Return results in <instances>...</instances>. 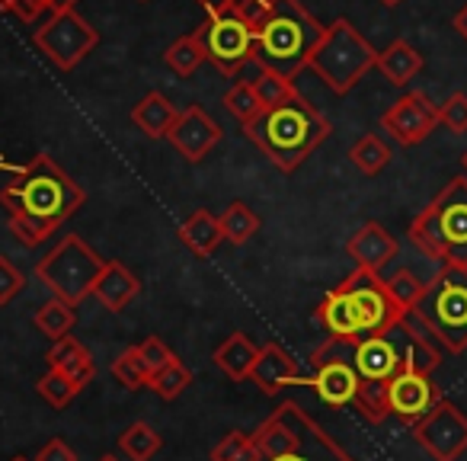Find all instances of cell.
Segmentation results:
<instances>
[{"label": "cell", "instance_id": "ee69618b", "mask_svg": "<svg viewBox=\"0 0 467 461\" xmlns=\"http://www.w3.org/2000/svg\"><path fill=\"white\" fill-rule=\"evenodd\" d=\"M46 10H48V0H16L14 14L20 16L23 23H36Z\"/></svg>", "mask_w": 467, "mask_h": 461}, {"label": "cell", "instance_id": "8fae6325", "mask_svg": "<svg viewBox=\"0 0 467 461\" xmlns=\"http://www.w3.org/2000/svg\"><path fill=\"white\" fill-rule=\"evenodd\" d=\"M36 48L52 61L58 71H74L93 48L99 46V33L78 14H55L48 16V23H42L36 29Z\"/></svg>", "mask_w": 467, "mask_h": 461}, {"label": "cell", "instance_id": "9c48e42d", "mask_svg": "<svg viewBox=\"0 0 467 461\" xmlns=\"http://www.w3.org/2000/svg\"><path fill=\"white\" fill-rule=\"evenodd\" d=\"M192 36L205 52V58L227 78L241 74L244 68L256 61V33L231 10L205 14L202 26H195Z\"/></svg>", "mask_w": 467, "mask_h": 461}, {"label": "cell", "instance_id": "ffe728a7", "mask_svg": "<svg viewBox=\"0 0 467 461\" xmlns=\"http://www.w3.org/2000/svg\"><path fill=\"white\" fill-rule=\"evenodd\" d=\"M138 292H141L138 276L125 263L106 260L103 273H99L97 286H93V299L99 301V308H106L109 314H119L138 299Z\"/></svg>", "mask_w": 467, "mask_h": 461}, {"label": "cell", "instance_id": "5bb4252c", "mask_svg": "<svg viewBox=\"0 0 467 461\" xmlns=\"http://www.w3.org/2000/svg\"><path fill=\"white\" fill-rule=\"evenodd\" d=\"M439 106L420 90H407L400 100L381 112V129L394 138L400 148H413V144L426 141L435 129H439Z\"/></svg>", "mask_w": 467, "mask_h": 461}, {"label": "cell", "instance_id": "816d5d0a", "mask_svg": "<svg viewBox=\"0 0 467 461\" xmlns=\"http://www.w3.org/2000/svg\"><path fill=\"white\" fill-rule=\"evenodd\" d=\"M99 461H119V458H116V455H103Z\"/></svg>", "mask_w": 467, "mask_h": 461}, {"label": "cell", "instance_id": "484cf974", "mask_svg": "<svg viewBox=\"0 0 467 461\" xmlns=\"http://www.w3.org/2000/svg\"><path fill=\"white\" fill-rule=\"evenodd\" d=\"M241 80H250V84H254V90H256V97H260L263 110H275V106H282V103H288L292 97H298L292 78L273 71V68H263L260 61H256V74H254V78H241Z\"/></svg>", "mask_w": 467, "mask_h": 461}, {"label": "cell", "instance_id": "5b68a950", "mask_svg": "<svg viewBox=\"0 0 467 461\" xmlns=\"http://www.w3.org/2000/svg\"><path fill=\"white\" fill-rule=\"evenodd\" d=\"M410 244L439 267H467V176H454L413 221Z\"/></svg>", "mask_w": 467, "mask_h": 461}, {"label": "cell", "instance_id": "6da1fadb", "mask_svg": "<svg viewBox=\"0 0 467 461\" xmlns=\"http://www.w3.org/2000/svg\"><path fill=\"white\" fill-rule=\"evenodd\" d=\"M87 193L52 161L36 154L26 167L0 189V205L10 215V231L23 247H39L80 212Z\"/></svg>", "mask_w": 467, "mask_h": 461}, {"label": "cell", "instance_id": "e575fe53", "mask_svg": "<svg viewBox=\"0 0 467 461\" xmlns=\"http://www.w3.org/2000/svg\"><path fill=\"white\" fill-rule=\"evenodd\" d=\"M352 407L358 410V416L368 423H384L390 416L388 410V382H362Z\"/></svg>", "mask_w": 467, "mask_h": 461}, {"label": "cell", "instance_id": "7bdbcfd3", "mask_svg": "<svg viewBox=\"0 0 467 461\" xmlns=\"http://www.w3.org/2000/svg\"><path fill=\"white\" fill-rule=\"evenodd\" d=\"M33 461H78V452H74L65 439L55 435V439H48L46 445L39 448V455H36Z\"/></svg>", "mask_w": 467, "mask_h": 461}, {"label": "cell", "instance_id": "60d3db41", "mask_svg": "<svg viewBox=\"0 0 467 461\" xmlns=\"http://www.w3.org/2000/svg\"><path fill=\"white\" fill-rule=\"evenodd\" d=\"M138 352H141V359H144V365H148V375L154 378L161 369H167L170 362H173V352H170V346L163 343L161 337H148V340H141L138 343Z\"/></svg>", "mask_w": 467, "mask_h": 461}, {"label": "cell", "instance_id": "83f0119b", "mask_svg": "<svg viewBox=\"0 0 467 461\" xmlns=\"http://www.w3.org/2000/svg\"><path fill=\"white\" fill-rule=\"evenodd\" d=\"M33 324H36V330L39 333H46L48 340H61V337H67V333L74 330V324H78V308L74 305H67V301H61V299H48L46 305H39V311H36V318H33Z\"/></svg>", "mask_w": 467, "mask_h": 461}, {"label": "cell", "instance_id": "681fc988", "mask_svg": "<svg viewBox=\"0 0 467 461\" xmlns=\"http://www.w3.org/2000/svg\"><path fill=\"white\" fill-rule=\"evenodd\" d=\"M16 0H0V14H14Z\"/></svg>", "mask_w": 467, "mask_h": 461}, {"label": "cell", "instance_id": "e0dca14e", "mask_svg": "<svg viewBox=\"0 0 467 461\" xmlns=\"http://www.w3.org/2000/svg\"><path fill=\"white\" fill-rule=\"evenodd\" d=\"M397 250H400L397 237L384 225H378V221H365L356 235L346 241V254L352 257V263L358 269H371V273H381L397 257Z\"/></svg>", "mask_w": 467, "mask_h": 461}, {"label": "cell", "instance_id": "f35d334b", "mask_svg": "<svg viewBox=\"0 0 467 461\" xmlns=\"http://www.w3.org/2000/svg\"><path fill=\"white\" fill-rule=\"evenodd\" d=\"M439 122L445 125L454 135H464L467 131V93H451L445 103L439 106Z\"/></svg>", "mask_w": 467, "mask_h": 461}, {"label": "cell", "instance_id": "74e56055", "mask_svg": "<svg viewBox=\"0 0 467 461\" xmlns=\"http://www.w3.org/2000/svg\"><path fill=\"white\" fill-rule=\"evenodd\" d=\"M212 461H256L254 435L244 433V429H231V433L212 448Z\"/></svg>", "mask_w": 467, "mask_h": 461}, {"label": "cell", "instance_id": "2e32d148", "mask_svg": "<svg viewBox=\"0 0 467 461\" xmlns=\"http://www.w3.org/2000/svg\"><path fill=\"white\" fill-rule=\"evenodd\" d=\"M221 135H224L221 125L214 122L202 106H186V110L180 112V119H176L167 141L176 148V154H182V161L199 163L212 154L214 144L221 141Z\"/></svg>", "mask_w": 467, "mask_h": 461}, {"label": "cell", "instance_id": "f907efd6", "mask_svg": "<svg viewBox=\"0 0 467 461\" xmlns=\"http://www.w3.org/2000/svg\"><path fill=\"white\" fill-rule=\"evenodd\" d=\"M384 7H397V4H403V0H381Z\"/></svg>", "mask_w": 467, "mask_h": 461}, {"label": "cell", "instance_id": "f1b7e54d", "mask_svg": "<svg viewBox=\"0 0 467 461\" xmlns=\"http://www.w3.org/2000/svg\"><path fill=\"white\" fill-rule=\"evenodd\" d=\"M161 445H163L161 433L144 420L131 423V426L122 429V435H119V452L129 461H150L161 452Z\"/></svg>", "mask_w": 467, "mask_h": 461}, {"label": "cell", "instance_id": "44dd1931", "mask_svg": "<svg viewBox=\"0 0 467 461\" xmlns=\"http://www.w3.org/2000/svg\"><path fill=\"white\" fill-rule=\"evenodd\" d=\"M46 362H48V369H58V372H65L67 378H71L78 388H87V384L93 382V356H90V350H87L84 343H80L78 337H61V340H55L52 343V350L46 352Z\"/></svg>", "mask_w": 467, "mask_h": 461}, {"label": "cell", "instance_id": "db71d44e", "mask_svg": "<svg viewBox=\"0 0 467 461\" xmlns=\"http://www.w3.org/2000/svg\"><path fill=\"white\" fill-rule=\"evenodd\" d=\"M10 461H33V458H23V455H16V458H10Z\"/></svg>", "mask_w": 467, "mask_h": 461}, {"label": "cell", "instance_id": "52a82bcc", "mask_svg": "<svg viewBox=\"0 0 467 461\" xmlns=\"http://www.w3.org/2000/svg\"><path fill=\"white\" fill-rule=\"evenodd\" d=\"M375 61H378V48H371V42L365 39L346 16H337V20L324 29V36H320L307 68H311L337 97H346V93L375 68Z\"/></svg>", "mask_w": 467, "mask_h": 461}, {"label": "cell", "instance_id": "d6a6232c", "mask_svg": "<svg viewBox=\"0 0 467 461\" xmlns=\"http://www.w3.org/2000/svg\"><path fill=\"white\" fill-rule=\"evenodd\" d=\"M112 375H116V382L129 391H141V388H148V382H150L148 365H144L138 346H129V350H122L116 359H112Z\"/></svg>", "mask_w": 467, "mask_h": 461}, {"label": "cell", "instance_id": "3957f363", "mask_svg": "<svg viewBox=\"0 0 467 461\" xmlns=\"http://www.w3.org/2000/svg\"><path fill=\"white\" fill-rule=\"evenodd\" d=\"M250 435L256 461H356L295 401L279 403Z\"/></svg>", "mask_w": 467, "mask_h": 461}, {"label": "cell", "instance_id": "4316f807", "mask_svg": "<svg viewBox=\"0 0 467 461\" xmlns=\"http://www.w3.org/2000/svg\"><path fill=\"white\" fill-rule=\"evenodd\" d=\"M218 221H221V231H224V241L234 244V247H244V244L260 235V215L247 202H231Z\"/></svg>", "mask_w": 467, "mask_h": 461}, {"label": "cell", "instance_id": "4dcf8cb0", "mask_svg": "<svg viewBox=\"0 0 467 461\" xmlns=\"http://www.w3.org/2000/svg\"><path fill=\"white\" fill-rule=\"evenodd\" d=\"M202 61H208V58H205V52H202L199 42H195L192 33L170 42L167 52H163V65H167L176 78H192V74L202 68Z\"/></svg>", "mask_w": 467, "mask_h": 461}, {"label": "cell", "instance_id": "8d00e7d4", "mask_svg": "<svg viewBox=\"0 0 467 461\" xmlns=\"http://www.w3.org/2000/svg\"><path fill=\"white\" fill-rule=\"evenodd\" d=\"M189 384H192V372H189L180 359H173L167 369H161L154 378H150L148 388L154 391V394H161L163 401H176V397H180Z\"/></svg>", "mask_w": 467, "mask_h": 461}, {"label": "cell", "instance_id": "4fadbf2b", "mask_svg": "<svg viewBox=\"0 0 467 461\" xmlns=\"http://www.w3.org/2000/svg\"><path fill=\"white\" fill-rule=\"evenodd\" d=\"M413 439L432 461H458L467 452V416L441 397L420 423H413Z\"/></svg>", "mask_w": 467, "mask_h": 461}, {"label": "cell", "instance_id": "836d02e7", "mask_svg": "<svg viewBox=\"0 0 467 461\" xmlns=\"http://www.w3.org/2000/svg\"><path fill=\"white\" fill-rule=\"evenodd\" d=\"M426 288H429V282H422L420 276L413 273V269H397L394 276L388 279V292L394 295V301H397V308H400L403 314H410L416 305L422 301V295H426Z\"/></svg>", "mask_w": 467, "mask_h": 461}, {"label": "cell", "instance_id": "d4e9b609", "mask_svg": "<svg viewBox=\"0 0 467 461\" xmlns=\"http://www.w3.org/2000/svg\"><path fill=\"white\" fill-rule=\"evenodd\" d=\"M256 352H260V346L250 343L247 333H231V337L214 350L212 359L231 382H247L250 372H254Z\"/></svg>", "mask_w": 467, "mask_h": 461}, {"label": "cell", "instance_id": "7dc6e473", "mask_svg": "<svg viewBox=\"0 0 467 461\" xmlns=\"http://www.w3.org/2000/svg\"><path fill=\"white\" fill-rule=\"evenodd\" d=\"M195 4H199V7L205 10V14H212V10H227V7H231V0H195Z\"/></svg>", "mask_w": 467, "mask_h": 461}, {"label": "cell", "instance_id": "277c9868", "mask_svg": "<svg viewBox=\"0 0 467 461\" xmlns=\"http://www.w3.org/2000/svg\"><path fill=\"white\" fill-rule=\"evenodd\" d=\"M324 29L301 0H269L266 20L256 29V61L295 80L311 65Z\"/></svg>", "mask_w": 467, "mask_h": 461}, {"label": "cell", "instance_id": "7a4b0ae2", "mask_svg": "<svg viewBox=\"0 0 467 461\" xmlns=\"http://www.w3.org/2000/svg\"><path fill=\"white\" fill-rule=\"evenodd\" d=\"M330 119L314 110L301 93L275 110H263L256 122L244 125L247 141H254L282 173H295L330 138Z\"/></svg>", "mask_w": 467, "mask_h": 461}, {"label": "cell", "instance_id": "7c38bea8", "mask_svg": "<svg viewBox=\"0 0 467 461\" xmlns=\"http://www.w3.org/2000/svg\"><path fill=\"white\" fill-rule=\"evenodd\" d=\"M339 286L356 301L358 320H362V337L388 333L390 327H397L403 320V311L397 308L394 295L388 292V279H381V273L356 267Z\"/></svg>", "mask_w": 467, "mask_h": 461}, {"label": "cell", "instance_id": "d590c367", "mask_svg": "<svg viewBox=\"0 0 467 461\" xmlns=\"http://www.w3.org/2000/svg\"><path fill=\"white\" fill-rule=\"evenodd\" d=\"M36 391H39V397L48 403V407H55V410H65L67 403H71L74 397H78L84 388H78V384H74L71 378L65 375V372H58V369H48L46 375L39 378V384H36Z\"/></svg>", "mask_w": 467, "mask_h": 461}, {"label": "cell", "instance_id": "f546056e", "mask_svg": "<svg viewBox=\"0 0 467 461\" xmlns=\"http://www.w3.org/2000/svg\"><path fill=\"white\" fill-rule=\"evenodd\" d=\"M390 157H394L390 144L381 141L378 135H362L349 148V161L356 163V170H362L365 176H378L390 163Z\"/></svg>", "mask_w": 467, "mask_h": 461}, {"label": "cell", "instance_id": "f5cc1de1", "mask_svg": "<svg viewBox=\"0 0 467 461\" xmlns=\"http://www.w3.org/2000/svg\"><path fill=\"white\" fill-rule=\"evenodd\" d=\"M461 167H464V176H467V154L461 157Z\"/></svg>", "mask_w": 467, "mask_h": 461}, {"label": "cell", "instance_id": "30bf717a", "mask_svg": "<svg viewBox=\"0 0 467 461\" xmlns=\"http://www.w3.org/2000/svg\"><path fill=\"white\" fill-rule=\"evenodd\" d=\"M352 346L356 343H343V340L327 337V343L311 352L314 375L307 378V384H311L314 394L327 407H352L356 403L362 375L352 365Z\"/></svg>", "mask_w": 467, "mask_h": 461}, {"label": "cell", "instance_id": "f6af8a7d", "mask_svg": "<svg viewBox=\"0 0 467 461\" xmlns=\"http://www.w3.org/2000/svg\"><path fill=\"white\" fill-rule=\"evenodd\" d=\"M451 26H454V33H458L461 39L467 42V4H464V7L458 10V14L451 16Z\"/></svg>", "mask_w": 467, "mask_h": 461}, {"label": "cell", "instance_id": "d6986e66", "mask_svg": "<svg viewBox=\"0 0 467 461\" xmlns=\"http://www.w3.org/2000/svg\"><path fill=\"white\" fill-rule=\"evenodd\" d=\"M317 320L330 340H343V343H358L362 340V320H358L356 301L349 299V292L343 286L330 288L324 295V301L317 308Z\"/></svg>", "mask_w": 467, "mask_h": 461}, {"label": "cell", "instance_id": "ab89813d", "mask_svg": "<svg viewBox=\"0 0 467 461\" xmlns=\"http://www.w3.org/2000/svg\"><path fill=\"white\" fill-rule=\"evenodd\" d=\"M23 288H26L23 269H16V263L10 260V257H0V308L10 305Z\"/></svg>", "mask_w": 467, "mask_h": 461}, {"label": "cell", "instance_id": "603a6c76", "mask_svg": "<svg viewBox=\"0 0 467 461\" xmlns=\"http://www.w3.org/2000/svg\"><path fill=\"white\" fill-rule=\"evenodd\" d=\"M375 68L384 74V78H388V84L407 87L413 78H420V71L426 68V61H422V55L416 52L407 39H394L388 48H381V52H378Z\"/></svg>", "mask_w": 467, "mask_h": 461}, {"label": "cell", "instance_id": "ba28073f", "mask_svg": "<svg viewBox=\"0 0 467 461\" xmlns=\"http://www.w3.org/2000/svg\"><path fill=\"white\" fill-rule=\"evenodd\" d=\"M106 260L78 235H65L39 263H36V279L55 295V299L67 301L78 308L84 299L93 295L99 273H103Z\"/></svg>", "mask_w": 467, "mask_h": 461}, {"label": "cell", "instance_id": "7402d4cb", "mask_svg": "<svg viewBox=\"0 0 467 461\" xmlns=\"http://www.w3.org/2000/svg\"><path fill=\"white\" fill-rule=\"evenodd\" d=\"M176 119H180V112H176V106L170 103V100L163 97L161 90L144 93V97L135 103V110H131V122H135L138 129H141L144 135L150 138V141L170 138Z\"/></svg>", "mask_w": 467, "mask_h": 461}, {"label": "cell", "instance_id": "cb8c5ba5", "mask_svg": "<svg viewBox=\"0 0 467 461\" xmlns=\"http://www.w3.org/2000/svg\"><path fill=\"white\" fill-rule=\"evenodd\" d=\"M180 241L186 244L199 260H205V257H212L214 250H218V244L224 241V231H221V221L214 218L212 212L199 208V212H192L180 225Z\"/></svg>", "mask_w": 467, "mask_h": 461}, {"label": "cell", "instance_id": "9a60e30c", "mask_svg": "<svg viewBox=\"0 0 467 461\" xmlns=\"http://www.w3.org/2000/svg\"><path fill=\"white\" fill-rule=\"evenodd\" d=\"M439 401L441 391L429 372L403 369L388 382V410L403 423H420Z\"/></svg>", "mask_w": 467, "mask_h": 461}, {"label": "cell", "instance_id": "bcb514c9", "mask_svg": "<svg viewBox=\"0 0 467 461\" xmlns=\"http://www.w3.org/2000/svg\"><path fill=\"white\" fill-rule=\"evenodd\" d=\"M78 10V0H48V14H71Z\"/></svg>", "mask_w": 467, "mask_h": 461}, {"label": "cell", "instance_id": "ac0fdd59", "mask_svg": "<svg viewBox=\"0 0 467 461\" xmlns=\"http://www.w3.org/2000/svg\"><path fill=\"white\" fill-rule=\"evenodd\" d=\"M250 382H254L263 394H279L282 388L301 384L305 378H301L298 362L292 359V352L282 350L279 343H266V346H260V352H256Z\"/></svg>", "mask_w": 467, "mask_h": 461}, {"label": "cell", "instance_id": "b9f144b4", "mask_svg": "<svg viewBox=\"0 0 467 461\" xmlns=\"http://www.w3.org/2000/svg\"><path fill=\"white\" fill-rule=\"evenodd\" d=\"M231 14H237L244 23H247L250 29H260L263 26V20H266V14H269V0H231Z\"/></svg>", "mask_w": 467, "mask_h": 461}, {"label": "cell", "instance_id": "1f68e13d", "mask_svg": "<svg viewBox=\"0 0 467 461\" xmlns=\"http://www.w3.org/2000/svg\"><path fill=\"white\" fill-rule=\"evenodd\" d=\"M224 110L231 112L241 125H250L263 116V103H260V97H256L250 80H237V84L224 93Z\"/></svg>", "mask_w": 467, "mask_h": 461}, {"label": "cell", "instance_id": "c3c4849f", "mask_svg": "<svg viewBox=\"0 0 467 461\" xmlns=\"http://www.w3.org/2000/svg\"><path fill=\"white\" fill-rule=\"evenodd\" d=\"M0 170H7V173H20V170H23V167H16V163H10V161H7V157L0 154Z\"/></svg>", "mask_w": 467, "mask_h": 461}, {"label": "cell", "instance_id": "8992f818", "mask_svg": "<svg viewBox=\"0 0 467 461\" xmlns=\"http://www.w3.org/2000/svg\"><path fill=\"white\" fill-rule=\"evenodd\" d=\"M416 314L422 327L445 352L458 356L467 350V267H441L432 276Z\"/></svg>", "mask_w": 467, "mask_h": 461}]
</instances>
